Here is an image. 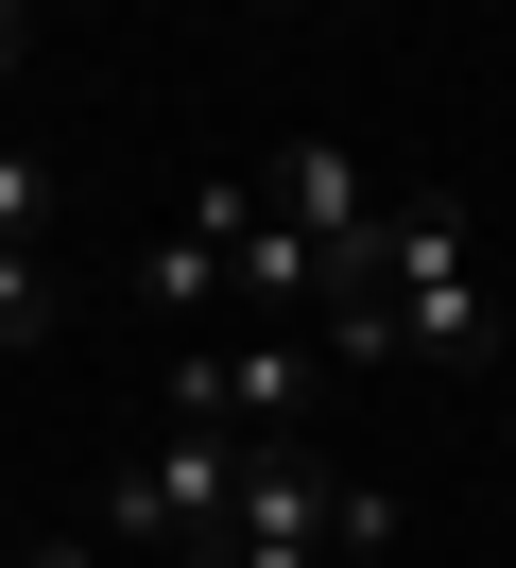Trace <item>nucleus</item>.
<instances>
[{
    "instance_id": "1",
    "label": "nucleus",
    "mask_w": 516,
    "mask_h": 568,
    "mask_svg": "<svg viewBox=\"0 0 516 568\" xmlns=\"http://www.w3.org/2000/svg\"><path fill=\"white\" fill-rule=\"evenodd\" d=\"M378 534H396V499L327 483V465L275 430V448H241V499H224V534H206V568H327V551H378Z\"/></svg>"
},
{
    "instance_id": "8",
    "label": "nucleus",
    "mask_w": 516,
    "mask_h": 568,
    "mask_svg": "<svg viewBox=\"0 0 516 568\" xmlns=\"http://www.w3.org/2000/svg\"><path fill=\"white\" fill-rule=\"evenodd\" d=\"M34 224H52V173H34V155H0V242H34Z\"/></svg>"
},
{
    "instance_id": "9",
    "label": "nucleus",
    "mask_w": 516,
    "mask_h": 568,
    "mask_svg": "<svg viewBox=\"0 0 516 568\" xmlns=\"http://www.w3.org/2000/svg\"><path fill=\"white\" fill-rule=\"evenodd\" d=\"M18 568H103V551H87V534H34V551H18Z\"/></svg>"
},
{
    "instance_id": "6",
    "label": "nucleus",
    "mask_w": 516,
    "mask_h": 568,
    "mask_svg": "<svg viewBox=\"0 0 516 568\" xmlns=\"http://www.w3.org/2000/svg\"><path fill=\"white\" fill-rule=\"evenodd\" d=\"M138 293H155V311H206V293H224V258H206V242H190V224H172V242H155V258H138Z\"/></svg>"
},
{
    "instance_id": "10",
    "label": "nucleus",
    "mask_w": 516,
    "mask_h": 568,
    "mask_svg": "<svg viewBox=\"0 0 516 568\" xmlns=\"http://www.w3.org/2000/svg\"><path fill=\"white\" fill-rule=\"evenodd\" d=\"M18 36H34V18H18V0H0V70H18Z\"/></svg>"
},
{
    "instance_id": "7",
    "label": "nucleus",
    "mask_w": 516,
    "mask_h": 568,
    "mask_svg": "<svg viewBox=\"0 0 516 568\" xmlns=\"http://www.w3.org/2000/svg\"><path fill=\"white\" fill-rule=\"evenodd\" d=\"M52 327V276H34V242H0V345H34Z\"/></svg>"
},
{
    "instance_id": "3",
    "label": "nucleus",
    "mask_w": 516,
    "mask_h": 568,
    "mask_svg": "<svg viewBox=\"0 0 516 568\" xmlns=\"http://www.w3.org/2000/svg\"><path fill=\"white\" fill-rule=\"evenodd\" d=\"M224 499H241V430H172V448H138V483L103 499V534H121V551H206Z\"/></svg>"
},
{
    "instance_id": "11",
    "label": "nucleus",
    "mask_w": 516,
    "mask_h": 568,
    "mask_svg": "<svg viewBox=\"0 0 516 568\" xmlns=\"http://www.w3.org/2000/svg\"><path fill=\"white\" fill-rule=\"evenodd\" d=\"M241 18H293V0H241Z\"/></svg>"
},
{
    "instance_id": "2",
    "label": "nucleus",
    "mask_w": 516,
    "mask_h": 568,
    "mask_svg": "<svg viewBox=\"0 0 516 568\" xmlns=\"http://www.w3.org/2000/svg\"><path fill=\"white\" fill-rule=\"evenodd\" d=\"M378 345L396 362H482L499 345V293H482L447 207H378Z\"/></svg>"
},
{
    "instance_id": "4",
    "label": "nucleus",
    "mask_w": 516,
    "mask_h": 568,
    "mask_svg": "<svg viewBox=\"0 0 516 568\" xmlns=\"http://www.w3.org/2000/svg\"><path fill=\"white\" fill-rule=\"evenodd\" d=\"M172 414H190V430H241V448H275V430L310 414V345H275V327L190 345V362H172Z\"/></svg>"
},
{
    "instance_id": "5",
    "label": "nucleus",
    "mask_w": 516,
    "mask_h": 568,
    "mask_svg": "<svg viewBox=\"0 0 516 568\" xmlns=\"http://www.w3.org/2000/svg\"><path fill=\"white\" fill-rule=\"evenodd\" d=\"M275 207L327 242L344 293H378V190H362V155H344V139H293V155H275Z\"/></svg>"
}]
</instances>
